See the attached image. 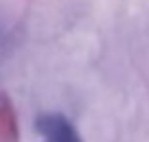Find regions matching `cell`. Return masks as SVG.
Masks as SVG:
<instances>
[{"mask_svg":"<svg viewBox=\"0 0 149 142\" xmlns=\"http://www.w3.org/2000/svg\"><path fill=\"white\" fill-rule=\"evenodd\" d=\"M35 129L44 136V142H84L64 114H42L35 120Z\"/></svg>","mask_w":149,"mask_h":142,"instance_id":"obj_1","label":"cell"}]
</instances>
